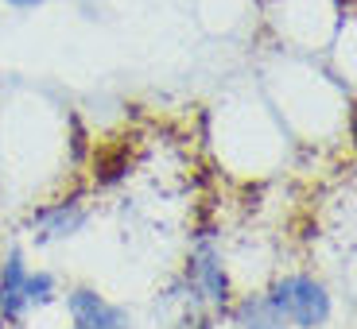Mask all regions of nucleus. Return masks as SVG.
<instances>
[{
    "label": "nucleus",
    "instance_id": "1",
    "mask_svg": "<svg viewBox=\"0 0 357 329\" xmlns=\"http://www.w3.org/2000/svg\"><path fill=\"white\" fill-rule=\"evenodd\" d=\"M268 303H272V310H276L280 318L295 321L299 329H314L331 318V294H326V287L307 279V275L284 279V283L272 291Z\"/></svg>",
    "mask_w": 357,
    "mask_h": 329
},
{
    "label": "nucleus",
    "instance_id": "2",
    "mask_svg": "<svg viewBox=\"0 0 357 329\" xmlns=\"http://www.w3.org/2000/svg\"><path fill=\"white\" fill-rule=\"evenodd\" d=\"M66 306L74 314V329H128V314L93 291H74Z\"/></svg>",
    "mask_w": 357,
    "mask_h": 329
},
{
    "label": "nucleus",
    "instance_id": "3",
    "mask_svg": "<svg viewBox=\"0 0 357 329\" xmlns=\"http://www.w3.org/2000/svg\"><path fill=\"white\" fill-rule=\"evenodd\" d=\"M24 279H27V267L20 259V252H12L4 271H0V314L8 321H20L27 310V298H24Z\"/></svg>",
    "mask_w": 357,
    "mask_h": 329
},
{
    "label": "nucleus",
    "instance_id": "4",
    "mask_svg": "<svg viewBox=\"0 0 357 329\" xmlns=\"http://www.w3.org/2000/svg\"><path fill=\"white\" fill-rule=\"evenodd\" d=\"M82 221H86V209H78V205H59L54 214H39V229H43V236H66V232L82 229Z\"/></svg>",
    "mask_w": 357,
    "mask_h": 329
},
{
    "label": "nucleus",
    "instance_id": "5",
    "mask_svg": "<svg viewBox=\"0 0 357 329\" xmlns=\"http://www.w3.org/2000/svg\"><path fill=\"white\" fill-rule=\"evenodd\" d=\"M241 326L245 329H284V318L272 310L268 298H260V303H245L241 306Z\"/></svg>",
    "mask_w": 357,
    "mask_h": 329
},
{
    "label": "nucleus",
    "instance_id": "6",
    "mask_svg": "<svg viewBox=\"0 0 357 329\" xmlns=\"http://www.w3.org/2000/svg\"><path fill=\"white\" fill-rule=\"evenodd\" d=\"M198 279L206 283V291H210V298H225V279H222V267H218V259L210 256V252H202L198 256Z\"/></svg>",
    "mask_w": 357,
    "mask_h": 329
},
{
    "label": "nucleus",
    "instance_id": "7",
    "mask_svg": "<svg viewBox=\"0 0 357 329\" xmlns=\"http://www.w3.org/2000/svg\"><path fill=\"white\" fill-rule=\"evenodd\" d=\"M51 291H54V279L47 275V271H39V275H27V279H24V298H27V306L47 303V298H51Z\"/></svg>",
    "mask_w": 357,
    "mask_h": 329
},
{
    "label": "nucleus",
    "instance_id": "8",
    "mask_svg": "<svg viewBox=\"0 0 357 329\" xmlns=\"http://www.w3.org/2000/svg\"><path fill=\"white\" fill-rule=\"evenodd\" d=\"M12 8H36V4H43V0H8Z\"/></svg>",
    "mask_w": 357,
    "mask_h": 329
}]
</instances>
